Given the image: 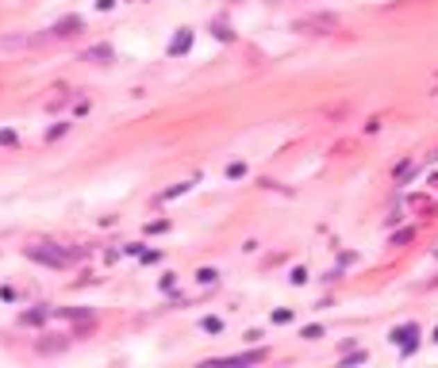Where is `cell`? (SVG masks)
Segmentation results:
<instances>
[{"label":"cell","instance_id":"obj_6","mask_svg":"<svg viewBox=\"0 0 438 368\" xmlns=\"http://www.w3.org/2000/svg\"><path fill=\"white\" fill-rule=\"evenodd\" d=\"M89 58L92 62H108V58H112V46H92L89 54H85V62H89Z\"/></svg>","mask_w":438,"mask_h":368},{"label":"cell","instance_id":"obj_4","mask_svg":"<svg viewBox=\"0 0 438 368\" xmlns=\"http://www.w3.org/2000/svg\"><path fill=\"white\" fill-rule=\"evenodd\" d=\"M392 342L400 345V349H415V342H419V326H400V330H392Z\"/></svg>","mask_w":438,"mask_h":368},{"label":"cell","instance_id":"obj_10","mask_svg":"<svg viewBox=\"0 0 438 368\" xmlns=\"http://www.w3.org/2000/svg\"><path fill=\"white\" fill-rule=\"evenodd\" d=\"M412 234H415V230H400V234L392 238V242H396V245H404V242H412Z\"/></svg>","mask_w":438,"mask_h":368},{"label":"cell","instance_id":"obj_2","mask_svg":"<svg viewBox=\"0 0 438 368\" xmlns=\"http://www.w3.org/2000/svg\"><path fill=\"white\" fill-rule=\"evenodd\" d=\"M335 24H339L335 16H312V19H300L296 31H304V35H327Z\"/></svg>","mask_w":438,"mask_h":368},{"label":"cell","instance_id":"obj_3","mask_svg":"<svg viewBox=\"0 0 438 368\" xmlns=\"http://www.w3.org/2000/svg\"><path fill=\"white\" fill-rule=\"evenodd\" d=\"M77 31H81V16H66L50 27V35H58V39H74Z\"/></svg>","mask_w":438,"mask_h":368},{"label":"cell","instance_id":"obj_5","mask_svg":"<svg viewBox=\"0 0 438 368\" xmlns=\"http://www.w3.org/2000/svg\"><path fill=\"white\" fill-rule=\"evenodd\" d=\"M189 46H192V31L189 27H181V31L174 35V42H169V54H185Z\"/></svg>","mask_w":438,"mask_h":368},{"label":"cell","instance_id":"obj_1","mask_svg":"<svg viewBox=\"0 0 438 368\" xmlns=\"http://www.w3.org/2000/svg\"><path fill=\"white\" fill-rule=\"evenodd\" d=\"M27 257L39 261V265H50V269L69 265V254H66V249H54V245H27Z\"/></svg>","mask_w":438,"mask_h":368},{"label":"cell","instance_id":"obj_9","mask_svg":"<svg viewBox=\"0 0 438 368\" xmlns=\"http://www.w3.org/2000/svg\"><path fill=\"white\" fill-rule=\"evenodd\" d=\"M304 338H308V342H315V338H323V326H308V330H304Z\"/></svg>","mask_w":438,"mask_h":368},{"label":"cell","instance_id":"obj_7","mask_svg":"<svg viewBox=\"0 0 438 368\" xmlns=\"http://www.w3.org/2000/svg\"><path fill=\"white\" fill-rule=\"evenodd\" d=\"M54 349H66V342H62V338L58 342H39V353H54Z\"/></svg>","mask_w":438,"mask_h":368},{"label":"cell","instance_id":"obj_8","mask_svg":"<svg viewBox=\"0 0 438 368\" xmlns=\"http://www.w3.org/2000/svg\"><path fill=\"white\" fill-rule=\"evenodd\" d=\"M42 319H47V311H31V315H24V322H27V326H39Z\"/></svg>","mask_w":438,"mask_h":368}]
</instances>
